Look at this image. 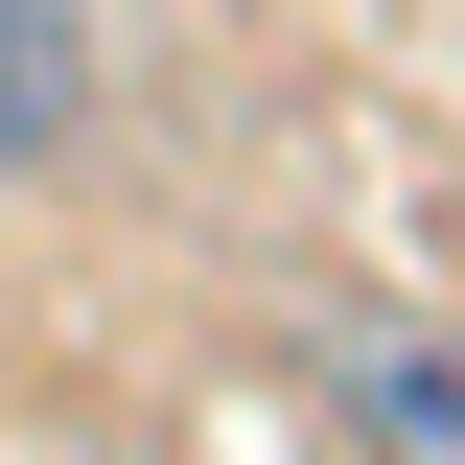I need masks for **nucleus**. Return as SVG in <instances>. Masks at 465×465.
Masks as SVG:
<instances>
[{"label": "nucleus", "instance_id": "obj_1", "mask_svg": "<svg viewBox=\"0 0 465 465\" xmlns=\"http://www.w3.org/2000/svg\"><path fill=\"white\" fill-rule=\"evenodd\" d=\"M94 140V0H0V186Z\"/></svg>", "mask_w": 465, "mask_h": 465}, {"label": "nucleus", "instance_id": "obj_2", "mask_svg": "<svg viewBox=\"0 0 465 465\" xmlns=\"http://www.w3.org/2000/svg\"><path fill=\"white\" fill-rule=\"evenodd\" d=\"M349 419H372V442H465V372L396 326V349H349Z\"/></svg>", "mask_w": 465, "mask_h": 465}]
</instances>
